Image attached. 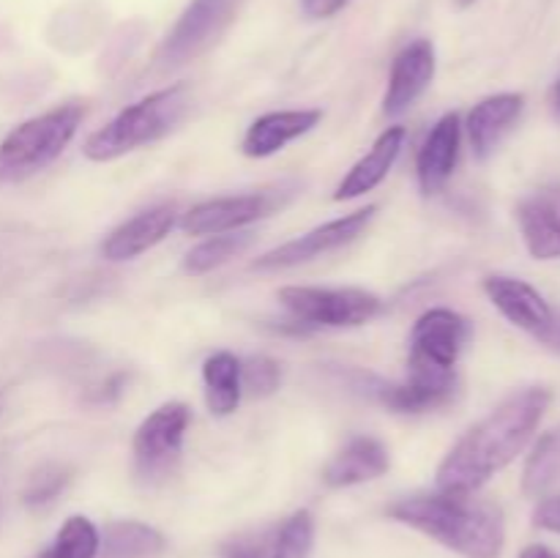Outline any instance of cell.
Returning a JSON list of instances; mask_svg holds the SVG:
<instances>
[{"instance_id": "obj_1", "label": "cell", "mask_w": 560, "mask_h": 558, "mask_svg": "<svg viewBox=\"0 0 560 558\" xmlns=\"http://www.w3.org/2000/svg\"><path fill=\"white\" fill-rule=\"evenodd\" d=\"M550 388L530 386L514 392L498 408H492L446 454L438 468V490L463 492V496L479 492L498 470L514 463L517 454L528 446L550 408Z\"/></svg>"}, {"instance_id": "obj_2", "label": "cell", "mask_w": 560, "mask_h": 558, "mask_svg": "<svg viewBox=\"0 0 560 558\" xmlns=\"http://www.w3.org/2000/svg\"><path fill=\"white\" fill-rule=\"evenodd\" d=\"M397 523L421 531L463 558H498L506 542L503 512L476 492H424L386 509Z\"/></svg>"}, {"instance_id": "obj_3", "label": "cell", "mask_w": 560, "mask_h": 558, "mask_svg": "<svg viewBox=\"0 0 560 558\" xmlns=\"http://www.w3.org/2000/svg\"><path fill=\"white\" fill-rule=\"evenodd\" d=\"M189 104L191 93L184 82L148 93L145 98L120 109L107 126L93 131L82 142V153L91 162H115L137 148L153 146L184 120Z\"/></svg>"}, {"instance_id": "obj_4", "label": "cell", "mask_w": 560, "mask_h": 558, "mask_svg": "<svg viewBox=\"0 0 560 558\" xmlns=\"http://www.w3.org/2000/svg\"><path fill=\"white\" fill-rule=\"evenodd\" d=\"M82 118L85 107L69 102L14 126L0 140V184H22L47 170L74 140Z\"/></svg>"}, {"instance_id": "obj_5", "label": "cell", "mask_w": 560, "mask_h": 558, "mask_svg": "<svg viewBox=\"0 0 560 558\" xmlns=\"http://www.w3.org/2000/svg\"><path fill=\"white\" fill-rule=\"evenodd\" d=\"M284 310L306 326L355 328L375 321L383 312L381 295L364 288H310L290 284L279 290Z\"/></svg>"}, {"instance_id": "obj_6", "label": "cell", "mask_w": 560, "mask_h": 558, "mask_svg": "<svg viewBox=\"0 0 560 558\" xmlns=\"http://www.w3.org/2000/svg\"><path fill=\"white\" fill-rule=\"evenodd\" d=\"M293 195L295 186L282 184L271 186V189L246 191V195H224L213 197V200H202L180 217V230L186 235L233 233V230L246 228V224L257 222V219L271 217Z\"/></svg>"}, {"instance_id": "obj_7", "label": "cell", "mask_w": 560, "mask_h": 558, "mask_svg": "<svg viewBox=\"0 0 560 558\" xmlns=\"http://www.w3.org/2000/svg\"><path fill=\"white\" fill-rule=\"evenodd\" d=\"M189 421V405L164 403L137 427L131 452H135V468L140 479H164L175 468L180 452H184V435Z\"/></svg>"}, {"instance_id": "obj_8", "label": "cell", "mask_w": 560, "mask_h": 558, "mask_svg": "<svg viewBox=\"0 0 560 558\" xmlns=\"http://www.w3.org/2000/svg\"><path fill=\"white\" fill-rule=\"evenodd\" d=\"M375 213L377 206H366L361 208V211L348 213V217L331 219V222L320 224V228L310 230V233L299 235V239L284 241L277 249L260 255L252 263V268H255V271H284V268H295L301 266V263L317 260V257L328 255V252L342 249V246L353 244V241L370 228Z\"/></svg>"}, {"instance_id": "obj_9", "label": "cell", "mask_w": 560, "mask_h": 558, "mask_svg": "<svg viewBox=\"0 0 560 558\" xmlns=\"http://www.w3.org/2000/svg\"><path fill=\"white\" fill-rule=\"evenodd\" d=\"M470 337H474V326H470L465 315L446 310V306L427 310L413 323V332H410L408 364L432 367V370H454Z\"/></svg>"}, {"instance_id": "obj_10", "label": "cell", "mask_w": 560, "mask_h": 558, "mask_svg": "<svg viewBox=\"0 0 560 558\" xmlns=\"http://www.w3.org/2000/svg\"><path fill=\"white\" fill-rule=\"evenodd\" d=\"M485 293L509 323L523 328L525 334L536 337L539 342L552 345L558 317L552 312V306L547 304L545 295L534 284L523 282V279L503 277V274H490L485 279Z\"/></svg>"}, {"instance_id": "obj_11", "label": "cell", "mask_w": 560, "mask_h": 558, "mask_svg": "<svg viewBox=\"0 0 560 558\" xmlns=\"http://www.w3.org/2000/svg\"><path fill=\"white\" fill-rule=\"evenodd\" d=\"M457 372L432 370V367L408 364V381L402 383H377L372 392L397 414H427V410L443 408L457 394Z\"/></svg>"}, {"instance_id": "obj_12", "label": "cell", "mask_w": 560, "mask_h": 558, "mask_svg": "<svg viewBox=\"0 0 560 558\" xmlns=\"http://www.w3.org/2000/svg\"><path fill=\"white\" fill-rule=\"evenodd\" d=\"M230 0H191L162 44L164 66H180L200 55L228 22Z\"/></svg>"}, {"instance_id": "obj_13", "label": "cell", "mask_w": 560, "mask_h": 558, "mask_svg": "<svg viewBox=\"0 0 560 558\" xmlns=\"http://www.w3.org/2000/svg\"><path fill=\"white\" fill-rule=\"evenodd\" d=\"M438 58L435 47L427 38H416L408 47H402L397 53L392 63V74H388V88L386 96H383V113L388 118H399L402 113H408L416 102L421 98V93L430 88V82L435 80Z\"/></svg>"}, {"instance_id": "obj_14", "label": "cell", "mask_w": 560, "mask_h": 558, "mask_svg": "<svg viewBox=\"0 0 560 558\" xmlns=\"http://www.w3.org/2000/svg\"><path fill=\"white\" fill-rule=\"evenodd\" d=\"M459 146H463V120L457 113H446L424 137L416 156L421 195L432 197L448 184L459 162Z\"/></svg>"}, {"instance_id": "obj_15", "label": "cell", "mask_w": 560, "mask_h": 558, "mask_svg": "<svg viewBox=\"0 0 560 558\" xmlns=\"http://www.w3.org/2000/svg\"><path fill=\"white\" fill-rule=\"evenodd\" d=\"M525 249L536 260H560V184L539 186L517 208Z\"/></svg>"}, {"instance_id": "obj_16", "label": "cell", "mask_w": 560, "mask_h": 558, "mask_svg": "<svg viewBox=\"0 0 560 558\" xmlns=\"http://www.w3.org/2000/svg\"><path fill=\"white\" fill-rule=\"evenodd\" d=\"M175 219H178V213H175V206H170V202L145 208V211H140L137 217L126 219L124 224H118V228L102 241L104 260L126 263L145 255L148 249L162 244V241L173 233Z\"/></svg>"}, {"instance_id": "obj_17", "label": "cell", "mask_w": 560, "mask_h": 558, "mask_svg": "<svg viewBox=\"0 0 560 558\" xmlns=\"http://www.w3.org/2000/svg\"><path fill=\"white\" fill-rule=\"evenodd\" d=\"M323 118V109H277L266 113L246 129L241 151L249 159H266L282 151L299 137L310 135Z\"/></svg>"}, {"instance_id": "obj_18", "label": "cell", "mask_w": 560, "mask_h": 558, "mask_svg": "<svg viewBox=\"0 0 560 558\" xmlns=\"http://www.w3.org/2000/svg\"><path fill=\"white\" fill-rule=\"evenodd\" d=\"M405 137H408L405 126H388V129L372 142L370 151L345 173L337 191H334V200H355V197L366 195V191H372L375 186H381L383 181H386V175L392 173L399 153H402Z\"/></svg>"}, {"instance_id": "obj_19", "label": "cell", "mask_w": 560, "mask_h": 558, "mask_svg": "<svg viewBox=\"0 0 560 558\" xmlns=\"http://www.w3.org/2000/svg\"><path fill=\"white\" fill-rule=\"evenodd\" d=\"M525 96L523 93H495V96H487L476 104L468 113V129L470 146H474L476 159H490L492 151L501 146L503 137L509 135L517 118L523 115Z\"/></svg>"}, {"instance_id": "obj_20", "label": "cell", "mask_w": 560, "mask_h": 558, "mask_svg": "<svg viewBox=\"0 0 560 558\" xmlns=\"http://www.w3.org/2000/svg\"><path fill=\"white\" fill-rule=\"evenodd\" d=\"M388 449L372 435H355L339 449L331 457V463L323 470V481L328 487H353L364 481L381 479L388 470Z\"/></svg>"}, {"instance_id": "obj_21", "label": "cell", "mask_w": 560, "mask_h": 558, "mask_svg": "<svg viewBox=\"0 0 560 558\" xmlns=\"http://www.w3.org/2000/svg\"><path fill=\"white\" fill-rule=\"evenodd\" d=\"M202 383H206V405L213 416H230L241 405V361L228 350L208 356L202 364Z\"/></svg>"}, {"instance_id": "obj_22", "label": "cell", "mask_w": 560, "mask_h": 558, "mask_svg": "<svg viewBox=\"0 0 560 558\" xmlns=\"http://www.w3.org/2000/svg\"><path fill=\"white\" fill-rule=\"evenodd\" d=\"M164 550V536L140 520H115L104 528L98 553L102 558H156Z\"/></svg>"}, {"instance_id": "obj_23", "label": "cell", "mask_w": 560, "mask_h": 558, "mask_svg": "<svg viewBox=\"0 0 560 558\" xmlns=\"http://www.w3.org/2000/svg\"><path fill=\"white\" fill-rule=\"evenodd\" d=\"M255 239L257 235L249 233V230L208 235L202 244H197L195 249L186 252L184 271L191 274V277H202V274L217 271V268H222L224 263H230L233 257L244 255V252L255 244Z\"/></svg>"}, {"instance_id": "obj_24", "label": "cell", "mask_w": 560, "mask_h": 558, "mask_svg": "<svg viewBox=\"0 0 560 558\" xmlns=\"http://www.w3.org/2000/svg\"><path fill=\"white\" fill-rule=\"evenodd\" d=\"M560 485V430L547 432L525 463V496L547 498Z\"/></svg>"}, {"instance_id": "obj_25", "label": "cell", "mask_w": 560, "mask_h": 558, "mask_svg": "<svg viewBox=\"0 0 560 558\" xmlns=\"http://www.w3.org/2000/svg\"><path fill=\"white\" fill-rule=\"evenodd\" d=\"M98 547H102V536H98L96 525L82 514H74L60 525L52 545L38 553L36 558H96Z\"/></svg>"}, {"instance_id": "obj_26", "label": "cell", "mask_w": 560, "mask_h": 558, "mask_svg": "<svg viewBox=\"0 0 560 558\" xmlns=\"http://www.w3.org/2000/svg\"><path fill=\"white\" fill-rule=\"evenodd\" d=\"M312 545H315V520L312 512L299 509L268 534V558H310Z\"/></svg>"}, {"instance_id": "obj_27", "label": "cell", "mask_w": 560, "mask_h": 558, "mask_svg": "<svg viewBox=\"0 0 560 558\" xmlns=\"http://www.w3.org/2000/svg\"><path fill=\"white\" fill-rule=\"evenodd\" d=\"M282 381V367L271 356H249L241 361V386L255 397H268L279 388Z\"/></svg>"}, {"instance_id": "obj_28", "label": "cell", "mask_w": 560, "mask_h": 558, "mask_svg": "<svg viewBox=\"0 0 560 558\" xmlns=\"http://www.w3.org/2000/svg\"><path fill=\"white\" fill-rule=\"evenodd\" d=\"M66 485H69V470L58 468V465H47L27 485L25 503L27 507H44V503L55 501L63 492Z\"/></svg>"}, {"instance_id": "obj_29", "label": "cell", "mask_w": 560, "mask_h": 558, "mask_svg": "<svg viewBox=\"0 0 560 558\" xmlns=\"http://www.w3.org/2000/svg\"><path fill=\"white\" fill-rule=\"evenodd\" d=\"M534 525L536 528L560 534V496L541 498L539 507L534 509Z\"/></svg>"}, {"instance_id": "obj_30", "label": "cell", "mask_w": 560, "mask_h": 558, "mask_svg": "<svg viewBox=\"0 0 560 558\" xmlns=\"http://www.w3.org/2000/svg\"><path fill=\"white\" fill-rule=\"evenodd\" d=\"M348 5V0H301V11L310 20H328V16L339 14Z\"/></svg>"}, {"instance_id": "obj_31", "label": "cell", "mask_w": 560, "mask_h": 558, "mask_svg": "<svg viewBox=\"0 0 560 558\" xmlns=\"http://www.w3.org/2000/svg\"><path fill=\"white\" fill-rule=\"evenodd\" d=\"M520 558H560V553L550 550V547H545V545H530L520 553Z\"/></svg>"}, {"instance_id": "obj_32", "label": "cell", "mask_w": 560, "mask_h": 558, "mask_svg": "<svg viewBox=\"0 0 560 558\" xmlns=\"http://www.w3.org/2000/svg\"><path fill=\"white\" fill-rule=\"evenodd\" d=\"M552 113H556V118L560 120V82L552 88Z\"/></svg>"}, {"instance_id": "obj_33", "label": "cell", "mask_w": 560, "mask_h": 558, "mask_svg": "<svg viewBox=\"0 0 560 558\" xmlns=\"http://www.w3.org/2000/svg\"><path fill=\"white\" fill-rule=\"evenodd\" d=\"M454 3H457V5H459V9H468V5H474V3H476V0H454Z\"/></svg>"}, {"instance_id": "obj_34", "label": "cell", "mask_w": 560, "mask_h": 558, "mask_svg": "<svg viewBox=\"0 0 560 558\" xmlns=\"http://www.w3.org/2000/svg\"><path fill=\"white\" fill-rule=\"evenodd\" d=\"M552 345L560 348V321H558V328H556V337H552Z\"/></svg>"}]
</instances>
